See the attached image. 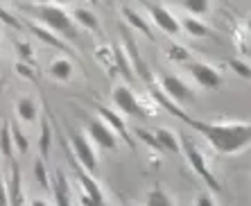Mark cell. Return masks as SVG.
<instances>
[{"label": "cell", "instance_id": "8fae6325", "mask_svg": "<svg viewBox=\"0 0 251 206\" xmlns=\"http://www.w3.org/2000/svg\"><path fill=\"white\" fill-rule=\"evenodd\" d=\"M7 190H9V206H23V175H21V165L16 161H9V181H7Z\"/></svg>", "mask_w": 251, "mask_h": 206}, {"label": "cell", "instance_id": "9a60e30c", "mask_svg": "<svg viewBox=\"0 0 251 206\" xmlns=\"http://www.w3.org/2000/svg\"><path fill=\"white\" fill-rule=\"evenodd\" d=\"M16 116L27 125H34L39 118V104L34 98H21L16 100Z\"/></svg>", "mask_w": 251, "mask_h": 206}, {"label": "cell", "instance_id": "4316f807", "mask_svg": "<svg viewBox=\"0 0 251 206\" xmlns=\"http://www.w3.org/2000/svg\"><path fill=\"white\" fill-rule=\"evenodd\" d=\"M228 66H231V68H233V71L238 73L242 79L251 82V68L245 64V61H240V59H228Z\"/></svg>", "mask_w": 251, "mask_h": 206}, {"label": "cell", "instance_id": "30bf717a", "mask_svg": "<svg viewBox=\"0 0 251 206\" xmlns=\"http://www.w3.org/2000/svg\"><path fill=\"white\" fill-rule=\"evenodd\" d=\"M73 168H75V172H77V179H79V183H82V188H84V195H86L88 200L93 202V204H98V206H106V202H104V195H102V188L98 186V181H95L93 177L88 175L86 170H84L82 165L77 163H73Z\"/></svg>", "mask_w": 251, "mask_h": 206}, {"label": "cell", "instance_id": "5b68a950", "mask_svg": "<svg viewBox=\"0 0 251 206\" xmlns=\"http://www.w3.org/2000/svg\"><path fill=\"white\" fill-rule=\"evenodd\" d=\"M86 129H88V136H91L93 145L102 147V150H111V152L118 147V134L102 118H91L86 123Z\"/></svg>", "mask_w": 251, "mask_h": 206}, {"label": "cell", "instance_id": "e575fe53", "mask_svg": "<svg viewBox=\"0 0 251 206\" xmlns=\"http://www.w3.org/2000/svg\"><path fill=\"white\" fill-rule=\"evenodd\" d=\"M0 206H9V190H7V181L0 179Z\"/></svg>", "mask_w": 251, "mask_h": 206}, {"label": "cell", "instance_id": "83f0119b", "mask_svg": "<svg viewBox=\"0 0 251 206\" xmlns=\"http://www.w3.org/2000/svg\"><path fill=\"white\" fill-rule=\"evenodd\" d=\"M136 136H138L140 141H145L147 145L152 147V150H156V152H163V150H161V145H158V141H156V136H154V134H150V131H145V129H136Z\"/></svg>", "mask_w": 251, "mask_h": 206}, {"label": "cell", "instance_id": "2e32d148", "mask_svg": "<svg viewBox=\"0 0 251 206\" xmlns=\"http://www.w3.org/2000/svg\"><path fill=\"white\" fill-rule=\"evenodd\" d=\"M54 204L57 206H73V200H70V186L66 181V177L61 170L54 172Z\"/></svg>", "mask_w": 251, "mask_h": 206}, {"label": "cell", "instance_id": "d6986e66", "mask_svg": "<svg viewBox=\"0 0 251 206\" xmlns=\"http://www.w3.org/2000/svg\"><path fill=\"white\" fill-rule=\"evenodd\" d=\"M73 73H75V66H73V61H68V59H54L52 64H50V75H52V79H57V82L66 84L73 79Z\"/></svg>", "mask_w": 251, "mask_h": 206}, {"label": "cell", "instance_id": "7a4b0ae2", "mask_svg": "<svg viewBox=\"0 0 251 206\" xmlns=\"http://www.w3.org/2000/svg\"><path fill=\"white\" fill-rule=\"evenodd\" d=\"M21 9L32 12L46 25V29H50L54 34H61L64 39L75 36V21L66 12V7L54 5V2H36V5H21Z\"/></svg>", "mask_w": 251, "mask_h": 206}, {"label": "cell", "instance_id": "ba28073f", "mask_svg": "<svg viewBox=\"0 0 251 206\" xmlns=\"http://www.w3.org/2000/svg\"><path fill=\"white\" fill-rule=\"evenodd\" d=\"M111 98H113V104H116L123 113H127V116H134V118L147 116V111L143 109V104L138 102V98H136L134 91L129 86H116Z\"/></svg>", "mask_w": 251, "mask_h": 206}, {"label": "cell", "instance_id": "d6a6232c", "mask_svg": "<svg viewBox=\"0 0 251 206\" xmlns=\"http://www.w3.org/2000/svg\"><path fill=\"white\" fill-rule=\"evenodd\" d=\"M14 71H16L21 77H25V79H32V82H36V75L32 73V68H29V66H25V64H16V66H14Z\"/></svg>", "mask_w": 251, "mask_h": 206}, {"label": "cell", "instance_id": "d4e9b609", "mask_svg": "<svg viewBox=\"0 0 251 206\" xmlns=\"http://www.w3.org/2000/svg\"><path fill=\"white\" fill-rule=\"evenodd\" d=\"M181 7L193 18H201L210 9V2H208V0H183Z\"/></svg>", "mask_w": 251, "mask_h": 206}, {"label": "cell", "instance_id": "277c9868", "mask_svg": "<svg viewBox=\"0 0 251 206\" xmlns=\"http://www.w3.org/2000/svg\"><path fill=\"white\" fill-rule=\"evenodd\" d=\"M145 12L150 14L152 23L156 25L161 32H165V34L176 36L179 32H181V23H179V18H175V14L170 12L168 7L156 5V2H145Z\"/></svg>", "mask_w": 251, "mask_h": 206}, {"label": "cell", "instance_id": "8992f818", "mask_svg": "<svg viewBox=\"0 0 251 206\" xmlns=\"http://www.w3.org/2000/svg\"><path fill=\"white\" fill-rule=\"evenodd\" d=\"M161 88H163V95L168 100H172V104H183V102H190L195 98V93L190 91L186 82L176 75H163L161 77Z\"/></svg>", "mask_w": 251, "mask_h": 206}, {"label": "cell", "instance_id": "484cf974", "mask_svg": "<svg viewBox=\"0 0 251 206\" xmlns=\"http://www.w3.org/2000/svg\"><path fill=\"white\" fill-rule=\"evenodd\" d=\"M34 177H36V181H39V186L41 188H50V177H48V168H46V161H36L34 163Z\"/></svg>", "mask_w": 251, "mask_h": 206}, {"label": "cell", "instance_id": "3957f363", "mask_svg": "<svg viewBox=\"0 0 251 206\" xmlns=\"http://www.w3.org/2000/svg\"><path fill=\"white\" fill-rule=\"evenodd\" d=\"M179 141H181V150H183V154H186L188 163H190V168H193V170L199 175V179H201V181H206V186H208L213 193H220V190H222V186H220V181L215 179V175L210 172L208 163H206V159H204V154L199 152V147L195 145L190 138H186V136H181Z\"/></svg>", "mask_w": 251, "mask_h": 206}, {"label": "cell", "instance_id": "5bb4252c", "mask_svg": "<svg viewBox=\"0 0 251 206\" xmlns=\"http://www.w3.org/2000/svg\"><path fill=\"white\" fill-rule=\"evenodd\" d=\"M27 25V29L32 32V34L39 39V41H43V43H48V46H52V48H57V50H64V52H70V46L66 41H61L59 36H54V32H50V29H46V27H41V25H34V23H25Z\"/></svg>", "mask_w": 251, "mask_h": 206}, {"label": "cell", "instance_id": "8d00e7d4", "mask_svg": "<svg viewBox=\"0 0 251 206\" xmlns=\"http://www.w3.org/2000/svg\"><path fill=\"white\" fill-rule=\"evenodd\" d=\"M247 27H249V32H251V16L247 18Z\"/></svg>", "mask_w": 251, "mask_h": 206}, {"label": "cell", "instance_id": "52a82bcc", "mask_svg": "<svg viewBox=\"0 0 251 206\" xmlns=\"http://www.w3.org/2000/svg\"><path fill=\"white\" fill-rule=\"evenodd\" d=\"M188 73L193 75V79L206 91H213V88L222 86V75L217 68H213L206 61H195V64H188Z\"/></svg>", "mask_w": 251, "mask_h": 206}, {"label": "cell", "instance_id": "f546056e", "mask_svg": "<svg viewBox=\"0 0 251 206\" xmlns=\"http://www.w3.org/2000/svg\"><path fill=\"white\" fill-rule=\"evenodd\" d=\"M12 136H14V145L18 147V152H21V154L27 152V145H29V143H27V138L21 134V129H18V127H12Z\"/></svg>", "mask_w": 251, "mask_h": 206}, {"label": "cell", "instance_id": "6da1fadb", "mask_svg": "<svg viewBox=\"0 0 251 206\" xmlns=\"http://www.w3.org/2000/svg\"><path fill=\"white\" fill-rule=\"evenodd\" d=\"M181 120L204 136L217 154L231 156V154L245 152L251 145V123H206L188 113H183Z\"/></svg>", "mask_w": 251, "mask_h": 206}, {"label": "cell", "instance_id": "ac0fdd59", "mask_svg": "<svg viewBox=\"0 0 251 206\" xmlns=\"http://www.w3.org/2000/svg\"><path fill=\"white\" fill-rule=\"evenodd\" d=\"M154 136H156V141H158V145H161L163 152L181 154V141L176 138V134H172L170 129H163V127H158V129L154 131Z\"/></svg>", "mask_w": 251, "mask_h": 206}, {"label": "cell", "instance_id": "ffe728a7", "mask_svg": "<svg viewBox=\"0 0 251 206\" xmlns=\"http://www.w3.org/2000/svg\"><path fill=\"white\" fill-rule=\"evenodd\" d=\"M123 16L127 18V23H129V25H134V27L138 29V32H143V34H145L147 39H150V41H154V34H152V29H150V25H147V21H145L143 16H140V14L136 12V9H131V7L125 5V7H123Z\"/></svg>", "mask_w": 251, "mask_h": 206}, {"label": "cell", "instance_id": "7c38bea8", "mask_svg": "<svg viewBox=\"0 0 251 206\" xmlns=\"http://www.w3.org/2000/svg\"><path fill=\"white\" fill-rule=\"evenodd\" d=\"M123 43H125V54L129 57V61H131V66H134V71L138 73V77L140 79H145L147 84H152V73H150V68H147L145 61L140 59V52H138V48H136L134 39H131L129 34H125Z\"/></svg>", "mask_w": 251, "mask_h": 206}, {"label": "cell", "instance_id": "4fadbf2b", "mask_svg": "<svg viewBox=\"0 0 251 206\" xmlns=\"http://www.w3.org/2000/svg\"><path fill=\"white\" fill-rule=\"evenodd\" d=\"M98 109V113L102 116V120H104L109 127H111L113 131H116L120 138H125L127 141V145H131L134 147V141H131V136H129V131H127V125H125V120L120 116H118L116 111H111V109H106V106H102V104H98L95 106Z\"/></svg>", "mask_w": 251, "mask_h": 206}, {"label": "cell", "instance_id": "d590c367", "mask_svg": "<svg viewBox=\"0 0 251 206\" xmlns=\"http://www.w3.org/2000/svg\"><path fill=\"white\" fill-rule=\"evenodd\" d=\"M29 206H50L46 200H32L29 202Z\"/></svg>", "mask_w": 251, "mask_h": 206}, {"label": "cell", "instance_id": "f1b7e54d", "mask_svg": "<svg viewBox=\"0 0 251 206\" xmlns=\"http://www.w3.org/2000/svg\"><path fill=\"white\" fill-rule=\"evenodd\" d=\"M16 52L23 57V61H27L29 66L34 64V57H32V46L25 41H16Z\"/></svg>", "mask_w": 251, "mask_h": 206}, {"label": "cell", "instance_id": "1f68e13d", "mask_svg": "<svg viewBox=\"0 0 251 206\" xmlns=\"http://www.w3.org/2000/svg\"><path fill=\"white\" fill-rule=\"evenodd\" d=\"M170 57L176 59V61H188L190 59V54H188L186 48H179V46H172L170 48Z\"/></svg>", "mask_w": 251, "mask_h": 206}, {"label": "cell", "instance_id": "44dd1931", "mask_svg": "<svg viewBox=\"0 0 251 206\" xmlns=\"http://www.w3.org/2000/svg\"><path fill=\"white\" fill-rule=\"evenodd\" d=\"M36 145H39L41 159L46 161L48 156H50V145H52V127H50V120H48V118H43L41 120V134H39Z\"/></svg>", "mask_w": 251, "mask_h": 206}, {"label": "cell", "instance_id": "7402d4cb", "mask_svg": "<svg viewBox=\"0 0 251 206\" xmlns=\"http://www.w3.org/2000/svg\"><path fill=\"white\" fill-rule=\"evenodd\" d=\"M0 152L7 161L14 159V136H12V125H2L0 127Z\"/></svg>", "mask_w": 251, "mask_h": 206}, {"label": "cell", "instance_id": "e0dca14e", "mask_svg": "<svg viewBox=\"0 0 251 206\" xmlns=\"http://www.w3.org/2000/svg\"><path fill=\"white\" fill-rule=\"evenodd\" d=\"M70 16H73V21H75L77 25H82V27L88 29V32H100V21H98V16H95L91 9H86V7H75Z\"/></svg>", "mask_w": 251, "mask_h": 206}, {"label": "cell", "instance_id": "cb8c5ba5", "mask_svg": "<svg viewBox=\"0 0 251 206\" xmlns=\"http://www.w3.org/2000/svg\"><path fill=\"white\" fill-rule=\"evenodd\" d=\"M181 27L188 32V36H197V39H201V36H208L210 34V29L206 27L199 18H193V16H188L181 21Z\"/></svg>", "mask_w": 251, "mask_h": 206}, {"label": "cell", "instance_id": "4dcf8cb0", "mask_svg": "<svg viewBox=\"0 0 251 206\" xmlns=\"http://www.w3.org/2000/svg\"><path fill=\"white\" fill-rule=\"evenodd\" d=\"M0 21H2L5 25H9V27H14V29H21V27H23V23H21L16 16H12L9 12H5L2 7H0Z\"/></svg>", "mask_w": 251, "mask_h": 206}, {"label": "cell", "instance_id": "836d02e7", "mask_svg": "<svg viewBox=\"0 0 251 206\" xmlns=\"http://www.w3.org/2000/svg\"><path fill=\"white\" fill-rule=\"evenodd\" d=\"M195 206H215V202H213V197L208 193H199L197 200H195Z\"/></svg>", "mask_w": 251, "mask_h": 206}, {"label": "cell", "instance_id": "603a6c76", "mask_svg": "<svg viewBox=\"0 0 251 206\" xmlns=\"http://www.w3.org/2000/svg\"><path fill=\"white\" fill-rule=\"evenodd\" d=\"M145 206H175V202L170 200V195L163 188H150V193L145 195Z\"/></svg>", "mask_w": 251, "mask_h": 206}, {"label": "cell", "instance_id": "9c48e42d", "mask_svg": "<svg viewBox=\"0 0 251 206\" xmlns=\"http://www.w3.org/2000/svg\"><path fill=\"white\" fill-rule=\"evenodd\" d=\"M70 145H73V150H75L77 163L82 165L86 172H95V168H98V156H95V150H93V145H91V141H88L86 136L84 134H73Z\"/></svg>", "mask_w": 251, "mask_h": 206}]
</instances>
